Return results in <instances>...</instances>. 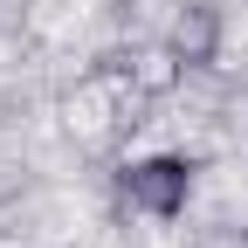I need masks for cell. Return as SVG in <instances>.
<instances>
[{
    "instance_id": "6da1fadb",
    "label": "cell",
    "mask_w": 248,
    "mask_h": 248,
    "mask_svg": "<svg viewBox=\"0 0 248 248\" xmlns=\"http://www.w3.org/2000/svg\"><path fill=\"white\" fill-rule=\"evenodd\" d=\"M117 193L131 200L138 214H152V221H172V214L186 207V193H193V159H172V152L138 159V166L117 172Z\"/></svg>"
},
{
    "instance_id": "7a4b0ae2",
    "label": "cell",
    "mask_w": 248,
    "mask_h": 248,
    "mask_svg": "<svg viewBox=\"0 0 248 248\" xmlns=\"http://www.w3.org/2000/svg\"><path fill=\"white\" fill-rule=\"evenodd\" d=\"M214 35H221L214 7H207V0H193V7L179 14V28H172V55L186 62V69H207V62H214Z\"/></svg>"
}]
</instances>
